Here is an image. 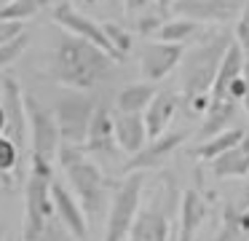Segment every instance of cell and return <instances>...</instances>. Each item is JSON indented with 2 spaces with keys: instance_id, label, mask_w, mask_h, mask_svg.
I'll return each mask as SVG.
<instances>
[{
  "instance_id": "6da1fadb",
  "label": "cell",
  "mask_w": 249,
  "mask_h": 241,
  "mask_svg": "<svg viewBox=\"0 0 249 241\" xmlns=\"http://www.w3.org/2000/svg\"><path fill=\"white\" fill-rule=\"evenodd\" d=\"M233 35L231 32H220L212 35L206 40H201L198 46H193V51H185L182 56V91H179V105H185V110L190 115H204L209 107L212 86H214L217 70L225 56L228 46H231Z\"/></svg>"
},
{
  "instance_id": "7a4b0ae2",
  "label": "cell",
  "mask_w": 249,
  "mask_h": 241,
  "mask_svg": "<svg viewBox=\"0 0 249 241\" xmlns=\"http://www.w3.org/2000/svg\"><path fill=\"white\" fill-rule=\"evenodd\" d=\"M113 64H115L113 59L102 48L94 46V43L83 40V37H75V35H65L56 40L54 51H51L49 73L62 86L83 91V89H91L99 80L107 78Z\"/></svg>"
},
{
  "instance_id": "3957f363",
  "label": "cell",
  "mask_w": 249,
  "mask_h": 241,
  "mask_svg": "<svg viewBox=\"0 0 249 241\" xmlns=\"http://www.w3.org/2000/svg\"><path fill=\"white\" fill-rule=\"evenodd\" d=\"M56 158H59L62 169L67 174V182H70V193L75 196V201L81 204L83 214H86L89 222H97L102 217V212L107 209V187L113 182L102 174L94 161H89L83 145H70L62 142L59 150H56Z\"/></svg>"
},
{
  "instance_id": "277c9868",
  "label": "cell",
  "mask_w": 249,
  "mask_h": 241,
  "mask_svg": "<svg viewBox=\"0 0 249 241\" xmlns=\"http://www.w3.org/2000/svg\"><path fill=\"white\" fill-rule=\"evenodd\" d=\"M51 169L49 158L30 155V177L24 182V230L22 241H38L46 222L54 217V204H51Z\"/></svg>"
},
{
  "instance_id": "5b68a950",
  "label": "cell",
  "mask_w": 249,
  "mask_h": 241,
  "mask_svg": "<svg viewBox=\"0 0 249 241\" xmlns=\"http://www.w3.org/2000/svg\"><path fill=\"white\" fill-rule=\"evenodd\" d=\"M142 187H145V174H140V171L124 174V180L115 185L113 196H110L107 217H105L102 241H126L129 239V230L134 225V217L142 204Z\"/></svg>"
},
{
  "instance_id": "8992f818",
  "label": "cell",
  "mask_w": 249,
  "mask_h": 241,
  "mask_svg": "<svg viewBox=\"0 0 249 241\" xmlns=\"http://www.w3.org/2000/svg\"><path fill=\"white\" fill-rule=\"evenodd\" d=\"M174 204V177L163 174L147 206L140 204V212L126 241H169V212Z\"/></svg>"
},
{
  "instance_id": "52a82bcc",
  "label": "cell",
  "mask_w": 249,
  "mask_h": 241,
  "mask_svg": "<svg viewBox=\"0 0 249 241\" xmlns=\"http://www.w3.org/2000/svg\"><path fill=\"white\" fill-rule=\"evenodd\" d=\"M99 99L97 96H89L83 91H72V94H62L54 105V118L56 126H59L62 142L70 145H83L89 131V123H91V115L97 110Z\"/></svg>"
},
{
  "instance_id": "ba28073f",
  "label": "cell",
  "mask_w": 249,
  "mask_h": 241,
  "mask_svg": "<svg viewBox=\"0 0 249 241\" xmlns=\"http://www.w3.org/2000/svg\"><path fill=\"white\" fill-rule=\"evenodd\" d=\"M24 110H27V139H30V155L40 158H54L62 145V134L56 126V118L49 107H43L33 94H24Z\"/></svg>"
},
{
  "instance_id": "9c48e42d",
  "label": "cell",
  "mask_w": 249,
  "mask_h": 241,
  "mask_svg": "<svg viewBox=\"0 0 249 241\" xmlns=\"http://www.w3.org/2000/svg\"><path fill=\"white\" fill-rule=\"evenodd\" d=\"M51 16H54V24L65 27V30L70 32V35L83 37V40L94 43L97 48H102V51L107 54V56L113 59L115 64L124 62V59H121L118 54H115V48L110 46L107 35L102 32V24H97V21H94L91 16H86L83 11H78L72 3H56V5H54V11H51Z\"/></svg>"
},
{
  "instance_id": "30bf717a",
  "label": "cell",
  "mask_w": 249,
  "mask_h": 241,
  "mask_svg": "<svg viewBox=\"0 0 249 241\" xmlns=\"http://www.w3.org/2000/svg\"><path fill=\"white\" fill-rule=\"evenodd\" d=\"M247 0H174L172 11L196 24H225L238 19Z\"/></svg>"
},
{
  "instance_id": "8fae6325",
  "label": "cell",
  "mask_w": 249,
  "mask_h": 241,
  "mask_svg": "<svg viewBox=\"0 0 249 241\" xmlns=\"http://www.w3.org/2000/svg\"><path fill=\"white\" fill-rule=\"evenodd\" d=\"M185 139H188V131H166L156 139H147L145 148H140L134 155H129V161L124 164V174H131V171L145 174L150 169H161Z\"/></svg>"
},
{
  "instance_id": "7c38bea8",
  "label": "cell",
  "mask_w": 249,
  "mask_h": 241,
  "mask_svg": "<svg viewBox=\"0 0 249 241\" xmlns=\"http://www.w3.org/2000/svg\"><path fill=\"white\" fill-rule=\"evenodd\" d=\"M0 107H3V137L11 139L22 153L27 142V110H24V91L14 78L3 80Z\"/></svg>"
},
{
  "instance_id": "4fadbf2b",
  "label": "cell",
  "mask_w": 249,
  "mask_h": 241,
  "mask_svg": "<svg viewBox=\"0 0 249 241\" xmlns=\"http://www.w3.org/2000/svg\"><path fill=\"white\" fill-rule=\"evenodd\" d=\"M185 51H188V48L179 46V43H163V40L145 43V46H142V54H140L142 78H145L147 83L163 80L179 62H182Z\"/></svg>"
},
{
  "instance_id": "5bb4252c",
  "label": "cell",
  "mask_w": 249,
  "mask_h": 241,
  "mask_svg": "<svg viewBox=\"0 0 249 241\" xmlns=\"http://www.w3.org/2000/svg\"><path fill=\"white\" fill-rule=\"evenodd\" d=\"M51 204H54V212L59 217V222L67 228V233L75 241H83L89 236V220L83 214L81 204L75 201V196L70 193V187H65V182L51 180Z\"/></svg>"
},
{
  "instance_id": "9a60e30c",
  "label": "cell",
  "mask_w": 249,
  "mask_h": 241,
  "mask_svg": "<svg viewBox=\"0 0 249 241\" xmlns=\"http://www.w3.org/2000/svg\"><path fill=\"white\" fill-rule=\"evenodd\" d=\"M83 150L94 153V155H105V158H113L118 153L115 129H113V112L107 110V105H97V110H94L86 139H83Z\"/></svg>"
},
{
  "instance_id": "2e32d148",
  "label": "cell",
  "mask_w": 249,
  "mask_h": 241,
  "mask_svg": "<svg viewBox=\"0 0 249 241\" xmlns=\"http://www.w3.org/2000/svg\"><path fill=\"white\" fill-rule=\"evenodd\" d=\"M177 107H179V94H174V91H156V96H153L150 105L142 112L147 139H156L169 131V123L177 115Z\"/></svg>"
},
{
  "instance_id": "e0dca14e",
  "label": "cell",
  "mask_w": 249,
  "mask_h": 241,
  "mask_svg": "<svg viewBox=\"0 0 249 241\" xmlns=\"http://www.w3.org/2000/svg\"><path fill=\"white\" fill-rule=\"evenodd\" d=\"M206 214H209V204H206L201 187L190 185L179 201V241H193L198 228L204 225Z\"/></svg>"
},
{
  "instance_id": "ac0fdd59",
  "label": "cell",
  "mask_w": 249,
  "mask_h": 241,
  "mask_svg": "<svg viewBox=\"0 0 249 241\" xmlns=\"http://www.w3.org/2000/svg\"><path fill=\"white\" fill-rule=\"evenodd\" d=\"M113 129H115V142L118 150L134 155L140 148H145L147 142V129L140 112H113Z\"/></svg>"
},
{
  "instance_id": "d6986e66",
  "label": "cell",
  "mask_w": 249,
  "mask_h": 241,
  "mask_svg": "<svg viewBox=\"0 0 249 241\" xmlns=\"http://www.w3.org/2000/svg\"><path fill=\"white\" fill-rule=\"evenodd\" d=\"M238 110V102L231 99V96H209V107H206L204 118H201V129H198V137L201 139H209L214 134L231 129L233 118H236Z\"/></svg>"
},
{
  "instance_id": "ffe728a7",
  "label": "cell",
  "mask_w": 249,
  "mask_h": 241,
  "mask_svg": "<svg viewBox=\"0 0 249 241\" xmlns=\"http://www.w3.org/2000/svg\"><path fill=\"white\" fill-rule=\"evenodd\" d=\"M209 169H212V177H217V180H233V177L249 174V129L236 148L225 150L214 161H209Z\"/></svg>"
},
{
  "instance_id": "44dd1931",
  "label": "cell",
  "mask_w": 249,
  "mask_h": 241,
  "mask_svg": "<svg viewBox=\"0 0 249 241\" xmlns=\"http://www.w3.org/2000/svg\"><path fill=\"white\" fill-rule=\"evenodd\" d=\"M244 134H247L244 126H231V129H225V131L214 134V137H209V139H201L196 148L188 150V155L196 158V161H214L217 155H222L225 150L236 148V145L244 139Z\"/></svg>"
},
{
  "instance_id": "7402d4cb",
  "label": "cell",
  "mask_w": 249,
  "mask_h": 241,
  "mask_svg": "<svg viewBox=\"0 0 249 241\" xmlns=\"http://www.w3.org/2000/svg\"><path fill=\"white\" fill-rule=\"evenodd\" d=\"M156 83H147V80H142V83H129L124 86V89L118 91V96H115V110L118 112H145V107L150 105V99L156 96Z\"/></svg>"
},
{
  "instance_id": "603a6c76",
  "label": "cell",
  "mask_w": 249,
  "mask_h": 241,
  "mask_svg": "<svg viewBox=\"0 0 249 241\" xmlns=\"http://www.w3.org/2000/svg\"><path fill=\"white\" fill-rule=\"evenodd\" d=\"M51 0H11L0 8V19L3 21H30L49 5Z\"/></svg>"
},
{
  "instance_id": "cb8c5ba5",
  "label": "cell",
  "mask_w": 249,
  "mask_h": 241,
  "mask_svg": "<svg viewBox=\"0 0 249 241\" xmlns=\"http://www.w3.org/2000/svg\"><path fill=\"white\" fill-rule=\"evenodd\" d=\"M198 32V24L190 19H166L161 24V30H158V40L163 43H179V46H185V43L190 40V37Z\"/></svg>"
},
{
  "instance_id": "d4e9b609",
  "label": "cell",
  "mask_w": 249,
  "mask_h": 241,
  "mask_svg": "<svg viewBox=\"0 0 249 241\" xmlns=\"http://www.w3.org/2000/svg\"><path fill=\"white\" fill-rule=\"evenodd\" d=\"M19 161H22L19 148L11 142V139H6L3 134H0V180L6 182V185H14V180H17Z\"/></svg>"
},
{
  "instance_id": "484cf974",
  "label": "cell",
  "mask_w": 249,
  "mask_h": 241,
  "mask_svg": "<svg viewBox=\"0 0 249 241\" xmlns=\"http://www.w3.org/2000/svg\"><path fill=\"white\" fill-rule=\"evenodd\" d=\"M238 236H241V230H238V209L233 206L231 201L222 206V222H220V230H217V236L212 241H236Z\"/></svg>"
},
{
  "instance_id": "4316f807",
  "label": "cell",
  "mask_w": 249,
  "mask_h": 241,
  "mask_svg": "<svg viewBox=\"0 0 249 241\" xmlns=\"http://www.w3.org/2000/svg\"><path fill=\"white\" fill-rule=\"evenodd\" d=\"M102 32L107 35L110 46L115 48V54H118L121 59L131 51V43H134V40H131V35H129V30H126V27L115 24V21H107V24H102Z\"/></svg>"
},
{
  "instance_id": "83f0119b",
  "label": "cell",
  "mask_w": 249,
  "mask_h": 241,
  "mask_svg": "<svg viewBox=\"0 0 249 241\" xmlns=\"http://www.w3.org/2000/svg\"><path fill=\"white\" fill-rule=\"evenodd\" d=\"M27 46H30V35H27V32H22L19 37H14V40H8V43H0V67L14 64L24 51H27Z\"/></svg>"
},
{
  "instance_id": "f1b7e54d",
  "label": "cell",
  "mask_w": 249,
  "mask_h": 241,
  "mask_svg": "<svg viewBox=\"0 0 249 241\" xmlns=\"http://www.w3.org/2000/svg\"><path fill=\"white\" fill-rule=\"evenodd\" d=\"M236 43L241 46V51L244 54H249V0L244 3V8H241V14H238V19H236Z\"/></svg>"
},
{
  "instance_id": "f546056e",
  "label": "cell",
  "mask_w": 249,
  "mask_h": 241,
  "mask_svg": "<svg viewBox=\"0 0 249 241\" xmlns=\"http://www.w3.org/2000/svg\"><path fill=\"white\" fill-rule=\"evenodd\" d=\"M166 21V16H161L158 11H153V14H145L137 19V32L140 35H158V30H161V24Z\"/></svg>"
},
{
  "instance_id": "4dcf8cb0",
  "label": "cell",
  "mask_w": 249,
  "mask_h": 241,
  "mask_svg": "<svg viewBox=\"0 0 249 241\" xmlns=\"http://www.w3.org/2000/svg\"><path fill=\"white\" fill-rule=\"evenodd\" d=\"M22 32H24L22 21H3V19H0V43L14 40V37H19Z\"/></svg>"
},
{
  "instance_id": "1f68e13d",
  "label": "cell",
  "mask_w": 249,
  "mask_h": 241,
  "mask_svg": "<svg viewBox=\"0 0 249 241\" xmlns=\"http://www.w3.org/2000/svg\"><path fill=\"white\" fill-rule=\"evenodd\" d=\"M147 5H150V0H124L126 14H140V11H145Z\"/></svg>"
},
{
  "instance_id": "d6a6232c",
  "label": "cell",
  "mask_w": 249,
  "mask_h": 241,
  "mask_svg": "<svg viewBox=\"0 0 249 241\" xmlns=\"http://www.w3.org/2000/svg\"><path fill=\"white\" fill-rule=\"evenodd\" d=\"M238 230H241V236H249V206L238 209Z\"/></svg>"
},
{
  "instance_id": "836d02e7",
  "label": "cell",
  "mask_w": 249,
  "mask_h": 241,
  "mask_svg": "<svg viewBox=\"0 0 249 241\" xmlns=\"http://www.w3.org/2000/svg\"><path fill=\"white\" fill-rule=\"evenodd\" d=\"M172 5H174V0H156V8L161 16H166L169 11H172Z\"/></svg>"
},
{
  "instance_id": "e575fe53",
  "label": "cell",
  "mask_w": 249,
  "mask_h": 241,
  "mask_svg": "<svg viewBox=\"0 0 249 241\" xmlns=\"http://www.w3.org/2000/svg\"><path fill=\"white\" fill-rule=\"evenodd\" d=\"M244 80H247V96H244V102H241V105L247 107V112H249V59L244 62Z\"/></svg>"
},
{
  "instance_id": "d590c367",
  "label": "cell",
  "mask_w": 249,
  "mask_h": 241,
  "mask_svg": "<svg viewBox=\"0 0 249 241\" xmlns=\"http://www.w3.org/2000/svg\"><path fill=\"white\" fill-rule=\"evenodd\" d=\"M241 206H249V174H247V185H244V198H241Z\"/></svg>"
},
{
  "instance_id": "8d00e7d4",
  "label": "cell",
  "mask_w": 249,
  "mask_h": 241,
  "mask_svg": "<svg viewBox=\"0 0 249 241\" xmlns=\"http://www.w3.org/2000/svg\"><path fill=\"white\" fill-rule=\"evenodd\" d=\"M0 241H6V225L0 222Z\"/></svg>"
},
{
  "instance_id": "74e56055",
  "label": "cell",
  "mask_w": 249,
  "mask_h": 241,
  "mask_svg": "<svg viewBox=\"0 0 249 241\" xmlns=\"http://www.w3.org/2000/svg\"><path fill=\"white\" fill-rule=\"evenodd\" d=\"M0 134H3V107H0Z\"/></svg>"
},
{
  "instance_id": "f35d334b",
  "label": "cell",
  "mask_w": 249,
  "mask_h": 241,
  "mask_svg": "<svg viewBox=\"0 0 249 241\" xmlns=\"http://www.w3.org/2000/svg\"><path fill=\"white\" fill-rule=\"evenodd\" d=\"M6 3H11V0H0V8H3V5H6Z\"/></svg>"
},
{
  "instance_id": "ab89813d",
  "label": "cell",
  "mask_w": 249,
  "mask_h": 241,
  "mask_svg": "<svg viewBox=\"0 0 249 241\" xmlns=\"http://www.w3.org/2000/svg\"><path fill=\"white\" fill-rule=\"evenodd\" d=\"M86 3H99V0H86Z\"/></svg>"
}]
</instances>
